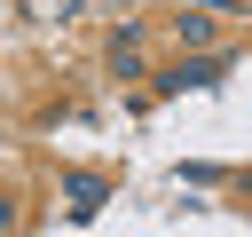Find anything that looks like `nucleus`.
I'll use <instances>...</instances> for the list:
<instances>
[{
  "instance_id": "2",
  "label": "nucleus",
  "mask_w": 252,
  "mask_h": 237,
  "mask_svg": "<svg viewBox=\"0 0 252 237\" xmlns=\"http://www.w3.org/2000/svg\"><path fill=\"white\" fill-rule=\"evenodd\" d=\"M213 79H220V63H181L165 87H213Z\"/></svg>"
},
{
  "instance_id": "1",
  "label": "nucleus",
  "mask_w": 252,
  "mask_h": 237,
  "mask_svg": "<svg viewBox=\"0 0 252 237\" xmlns=\"http://www.w3.org/2000/svg\"><path fill=\"white\" fill-rule=\"evenodd\" d=\"M94 205H102V182H87V174H71V213H79V221H87V213H94Z\"/></svg>"
}]
</instances>
